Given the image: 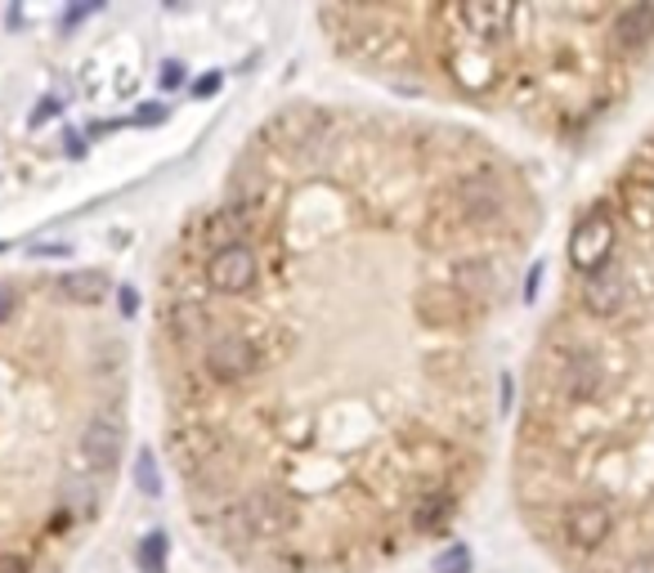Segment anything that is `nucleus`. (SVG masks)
Listing matches in <instances>:
<instances>
[{"mask_svg":"<svg viewBox=\"0 0 654 573\" xmlns=\"http://www.w3.org/2000/svg\"><path fill=\"white\" fill-rule=\"evenodd\" d=\"M435 573H470V547L449 543L440 556H435Z\"/></svg>","mask_w":654,"mask_h":573,"instance_id":"dca6fc26","label":"nucleus"},{"mask_svg":"<svg viewBox=\"0 0 654 573\" xmlns=\"http://www.w3.org/2000/svg\"><path fill=\"white\" fill-rule=\"evenodd\" d=\"M10 314H14V287L0 283V323H10Z\"/></svg>","mask_w":654,"mask_h":573,"instance_id":"412c9836","label":"nucleus"},{"mask_svg":"<svg viewBox=\"0 0 654 573\" xmlns=\"http://www.w3.org/2000/svg\"><path fill=\"white\" fill-rule=\"evenodd\" d=\"M462 23L470 27V36H485V41H498L512 27V5H498V0H470L462 5Z\"/></svg>","mask_w":654,"mask_h":573,"instance_id":"1a4fd4ad","label":"nucleus"},{"mask_svg":"<svg viewBox=\"0 0 654 573\" xmlns=\"http://www.w3.org/2000/svg\"><path fill=\"white\" fill-rule=\"evenodd\" d=\"M54 112H59V103H54V99H46V103H41V112H36V117H32V126H41L46 117H54Z\"/></svg>","mask_w":654,"mask_h":573,"instance_id":"a878e982","label":"nucleus"},{"mask_svg":"<svg viewBox=\"0 0 654 573\" xmlns=\"http://www.w3.org/2000/svg\"><path fill=\"white\" fill-rule=\"evenodd\" d=\"M122 448H126V431L117 416H95L81 435V457L90 471H113L122 462Z\"/></svg>","mask_w":654,"mask_h":573,"instance_id":"20e7f679","label":"nucleus"},{"mask_svg":"<svg viewBox=\"0 0 654 573\" xmlns=\"http://www.w3.org/2000/svg\"><path fill=\"white\" fill-rule=\"evenodd\" d=\"M95 10H99V5H77L72 14H63V27H77V23H81L86 14H95Z\"/></svg>","mask_w":654,"mask_h":573,"instance_id":"b1692460","label":"nucleus"},{"mask_svg":"<svg viewBox=\"0 0 654 573\" xmlns=\"http://www.w3.org/2000/svg\"><path fill=\"white\" fill-rule=\"evenodd\" d=\"M166 533H149V538H139V569L143 573H166Z\"/></svg>","mask_w":654,"mask_h":573,"instance_id":"4468645a","label":"nucleus"},{"mask_svg":"<svg viewBox=\"0 0 654 573\" xmlns=\"http://www.w3.org/2000/svg\"><path fill=\"white\" fill-rule=\"evenodd\" d=\"M462 207H466L470 220H493L498 207H502V198H498V188L489 179H466L462 184Z\"/></svg>","mask_w":654,"mask_h":573,"instance_id":"9b49d317","label":"nucleus"},{"mask_svg":"<svg viewBox=\"0 0 654 573\" xmlns=\"http://www.w3.org/2000/svg\"><path fill=\"white\" fill-rule=\"evenodd\" d=\"M242 211H221V220H206V247L211 251H229L242 238Z\"/></svg>","mask_w":654,"mask_h":573,"instance_id":"f8f14e48","label":"nucleus"},{"mask_svg":"<svg viewBox=\"0 0 654 573\" xmlns=\"http://www.w3.org/2000/svg\"><path fill=\"white\" fill-rule=\"evenodd\" d=\"M162 86H166V90H171V86H185V63H175V59L162 63Z\"/></svg>","mask_w":654,"mask_h":573,"instance_id":"6ab92c4d","label":"nucleus"},{"mask_svg":"<svg viewBox=\"0 0 654 573\" xmlns=\"http://www.w3.org/2000/svg\"><path fill=\"white\" fill-rule=\"evenodd\" d=\"M624 300H628V278H624V270H614V264L601 274H592V278H583V304L596 319L619 314Z\"/></svg>","mask_w":654,"mask_h":573,"instance_id":"0eeeda50","label":"nucleus"},{"mask_svg":"<svg viewBox=\"0 0 654 573\" xmlns=\"http://www.w3.org/2000/svg\"><path fill=\"white\" fill-rule=\"evenodd\" d=\"M614 242H619V228L605 207H592L588 215H578V224L569 228V264L583 278L601 274L614 264Z\"/></svg>","mask_w":654,"mask_h":573,"instance_id":"f257e3e1","label":"nucleus"},{"mask_svg":"<svg viewBox=\"0 0 654 573\" xmlns=\"http://www.w3.org/2000/svg\"><path fill=\"white\" fill-rule=\"evenodd\" d=\"M206 278H211L215 291L242 296V291L256 287V278H261V260H256V251H251L247 242H238V247H229V251H215V256H211Z\"/></svg>","mask_w":654,"mask_h":573,"instance_id":"f03ea898","label":"nucleus"},{"mask_svg":"<svg viewBox=\"0 0 654 573\" xmlns=\"http://www.w3.org/2000/svg\"><path fill=\"white\" fill-rule=\"evenodd\" d=\"M256 363H261V354H256V346H251L247 336H221L206 350V372L215 381H242V376L256 372Z\"/></svg>","mask_w":654,"mask_h":573,"instance_id":"39448f33","label":"nucleus"},{"mask_svg":"<svg viewBox=\"0 0 654 573\" xmlns=\"http://www.w3.org/2000/svg\"><path fill=\"white\" fill-rule=\"evenodd\" d=\"M135 488L143 493V498H158V493H162V475H158V457H153L149 448H143V452H139V466H135Z\"/></svg>","mask_w":654,"mask_h":573,"instance_id":"2eb2a0df","label":"nucleus"},{"mask_svg":"<svg viewBox=\"0 0 654 573\" xmlns=\"http://www.w3.org/2000/svg\"><path fill=\"white\" fill-rule=\"evenodd\" d=\"M628 573H654V556H637V560L628 564Z\"/></svg>","mask_w":654,"mask_h":573,"instance_id":"393cba45","label":"nucleus"},{"mask_svg":"<svg viewBox=\"0 0 654 573\" xmlns=\"http://www.w3.org/2000/svg\"><path fill=\"white\" fill-rule=\"evenodd\" d=\"M143 108H149V112H139V117H135V122H143V126H158V122L166 117L162 103H143Z\"/></svg>","mask_w":654,"mask_h":573,"instance_id":"4be33fe9","label":"nucleus"},{"mask_svg":"<svg viewBox=\"0 0 654 573\" xmlns=\"http://www.w3.org/2000/svg\"><path fill=\"white\" fill-rule=\"evenodd\" d=\"M650 36H654V5H650V0H637V5L619 10V18H614V46H619V50H641Z\"/></svg>","mask_w":654,"mask_h":573,"instance_id":"6e6552de","label":"nucleus"},{"mask_svg":"<svg viewBox=\"0 0 654 573\" xmlns=\"http://www.w3.org/2000/svg\"><path fill=\"white\" fill-rule=\"evenodd\" d=\"M59 291H63L67 300H77V304H95V300H103L108 278H103L99 270H77V274H63V278H59Z\"/></svg>","mask_w":654,"mask_h":573,"instance_id":"9d476101","label":"nucleus"},{"mask_svg":"<svg viewBox=\"0 0 654 573\" xmlns=\"http://www.w3.org/2000/svg\"><path fill=\"white\" fill-rule=\"evenodd\" d=\"M292 520H297V511L278 488H256L251 498H242V524H247V533H256V538H282V533L292 528Z\"/></svg>","mask_w":654,"mask_h":573,"instance_id":"7ed1b4c3","label":"nucleus"},{"mask_svg":"<svg viewBox=\"0 0 654 573\" xmlns=\"http://www.w3.org/2000/svg\"><path fill=\"white\" fill-rule=\"evenodd\" d=\"M215 90H221V72H211V76H202V82L193 86V95H198V99H206V95H215Z\"/></svg>","mask_w":654,"mask_h":573,"instance_id":"aec40b11","label":"nucleus"},{"mask_svg":"<svg viewBox=\"0 0 654 573\" xmlns=\"http://www.w3.org/2000/svg\"><path fill=\"white\" fill-rule=\"evenodd\" d=\"M0 251H5V247H0Z\"/></svg>","mask_w":654,"mask_h":573,"instance_id":"c85d7f7f","label":"nucleus"},{"mask_svg":"<svg viewBox=\"0 0 654 573\" xmlns=\"http://www.w3.org/2000/svg\"><path fill=\"white\" fill-rule=\"evenodd\" d=\"M135 304H139V300H135V291H130V287H122V314H135Z\"/></svg>","mask_w":654,"mask_h":573,"instance_id":"bb28decb","label":"nucleus"},{"mask_svg":"<svg viewBox=\"0 0 654 573\" xmlns=\"http://www.w3.org/2000/svg\"><path fill=\"white\" fill-rule=\"evenodd\" d=\"M0 573H27V560L23 556H0Z\"/></svg>","mask_w":654,"mask_h":573,"instance_id":"5701e85b","label":"nucleus"},{"mask_svg":"<svg viewBox=\"0 0 654 573\" xmlns=\"http://www.w3.org/2000/svg\"><path fill=\"white\" fill-rule=\"evenodd\" d=\"M63 507H72L77 515H90V507H95V488L81 484V479H67V484H63Z\"/></svg>","mask_w":654,"mask_h":573,"instance_id":"f3484780","label":"nucleus"},{"mask_svg":"<svg viewBox=\"0 0 654 573\" xmlns=\"http://www.w3.org/2000/svg\"><path fill=\"white\" fill-rule=\"evenodd\" d=\"M609 528H614V515H609L605 502H574L565 511V538L574 547H583V551L601 547L609 538Z\"/></svg>","mask_w":654,"mask_h":573,"instance_id":"423d86ee","label":"nucleus"},{"mask_svg":"<svg viewBox=\"0 0 654 573\" xmlns=\"http://www.w3.org/2000/svg\"><path fill=\"white\" fill-rule=\"evenodd\" d=\"M449 515H453V498H430V502L417 511V528L430 533V528H440Z\"/></svg>","mask_w":654,"mask_h":573,"instance_id":"a211bd4d","label":"nucleus"},{"mask_svg":"<svg viewBox=\"0 0 654 573\" xmlns=\"http://www.w3.org/2000/svg\"><path fill=\"white\" fill-rule=\"evenodd\" d=\"M72 247H59V242H50V247H36V256H67Z\"/></svg>","mask_w":654,"mask_h":573,"instance_id":"cd10ccee","label":"nucleus"},{"mask_svg":"<svg viewBox=\"0 0 654 573\" xmlns=\"http://www.w3.org/2000/svg\"><path fill=\"white\" fill-rule=\"evenodd\" d=\"M569 368H574V376H565V390L574 399H588L596 390V363H592V354H574Z\"/></svg>","mask_w":654,"mask_h":573,"instance_id":"ddd939ff","label":"nucleus"}]
</instances>
